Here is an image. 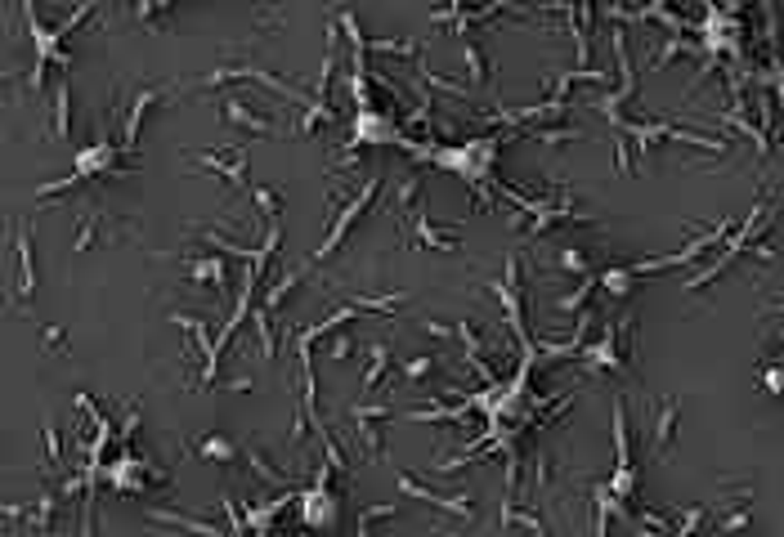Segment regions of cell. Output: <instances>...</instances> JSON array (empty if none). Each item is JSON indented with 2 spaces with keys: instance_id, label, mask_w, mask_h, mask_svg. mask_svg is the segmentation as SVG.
Returning <instances> with one entry per match:
<instances>
[{
  "instance_id": "cell-7",
  "label": "cell",
  "mask_w": 784,
  "mask_h": 537,
  "mask_svg": "<svg viewBox=\"0 0 784 537\" xmlns=\"http://www.w3.org/2000/svg\"><path fill=\"white\" fill-rule=\"evenodd\" d=\"M193 161H202L207 170L225 175L234 188H252V184H247V152H243V148H234L229 157H220V152H193Z\"/></svg>"
},
{
  "instance_id": "cell-5",
  "label": "cell",
  "mask_w": 784,
  "mask_h": 537,
  "mask_svg": "<svg viewBox=\"0 0 784 537\" xmlns=\"http://www.w3.org/2000/svg\"><path fill=\"white\" fill-rule=\"evenodd\" d=\"M403 233H408V242H417V247H426V251H444V256H453V251H457V233H453V229H435L426 211H421V215H412Z\"/></svg>"
},
{
  "instance_id": "cell-14",
  "label": "cell",
  "mask_w": 784,
  "mask_h": 537,
  "mask_svg": "<svg viewBox=\"0 0 784 537\" xmlns=\"http://www.w3.org/2000/svg\"><path fill=\"white\" fill-rule=\"evenodd\" d=\"M462 63H466V81L471 86H484L489 81V54L475 36H462Z\"/></svg>"
},
{
  "instance_id": "cell-29",
  "label": "cell",
  "mask_w": 784,
  "mask_h": 537,
  "mask_svg": "<svg viewBox=\"0 0 784 537\" xmlns=\"http://www.w3.org/2000/svg\"><path fill=\"white\" fill-rule=\"evenodd\" d=\"M421 332H430V336H457V323H444V318H421Z\"/></svg>"
},
{
  "instance_id": "cell-3",
  "label": "cell",
  "mask_w": 784,
  "mask_h": 537,
  "mask_svg": "<svg viewBox=\"0 0 784 537\" xmlns=\"http://www.w3.org/2000/svg\"><path fill=\"white\" fill-rule=\"evenodd\" d=\"M391 421V407L386 403H355L350 407V425H355V443L368 452V457H386V443H382V425Z\"/></svg>"
},
{
  "instance_id": "cell-17",
  "label": "cell",
  "mask_w": 784,
  "mask_h": 537,
  "mask_svg": "<svg viewBox=\"0 0 784 537\" xmlns=\"http://www.w3.org/2000/svg\"><path fill=\"white\" fill-rule=\"evenodd\" d=\"M252 202H256L261 220H269V224H278V220H282V206H287V197H282L278 188H264V184H252Z\"/></svg>"
},
{
  "instance_id": "cell-15",
  "label": "cell",
  "mask_w": 784,
  "mask_h": 537,
  "mask_svg": "<svg viewBox=\"0 0 784 537\" xmlns=\"http://www.w3.org/2000/svg\"><path fill=\"white\" fill-rule=\"evenodd\" d=\"M386 372H391V341H373V345H368V372H364V390H377Z\"/></svg>"
},
{
  "instance_id": "cell-23",
  "label": "cell",
  "mask_w": 784,
  "mask_h": 537,
  "mask_svg": "<svg viewBox=\"0 0 784 537\" xmlns=\"http://www.w3.org/2000/svg\"><path fill=\"white\" fill-rule=\"evenodd\" d=\"M556 265L569 268V273H583V278H592V260L583 256V247H565V251L556 256Z\"/></svg>"
},
{
  "instance_id": "cell-22",
  "label": "cell",
  "mask_w": 784,
  "mask_h": 537,
  "mask_svg": "<svg viewBox=\"0 0 784 537\" xmlns=\"http://www.w3.org/2000/svg\"><path fill=\"white\" fill-rule=\"evenodd\" d=\"M68 108H72V99H68V81H59V86H54V134H68V126H72Z\"/></svg>"
},
{
  "instance_id": "cell-12",
  "label": "cell",
  "mask_w": 784,
  "mask_h": 537,
  "mask_svg": "<svg viewBox=\"0 0 784 537\" xmlns=\"http://www.w3.org/2000/svg\"><path fill=\"white\" fill-rule=\"evenodd\" d=\"M23 520H27V529H36V533H54V529H59V497H54V493H41V497L23 511Z\"/></svg>"
},
{
  "instance_id": "cell-25",
  "label": "cell",
  "mask_w": 784,
  "mask_h": 537,
  "mask_svg": "<svg viewBox=\"0 0 784 537\" xmlns=\"http://www.w3.org/2000/svg\"><path fill=\"white\" fill-rule=\"evenodd\" d=\"M435 363H439V359H430V354H417V359H408V363H403L399 372H403L408 381H421V377H430V372H435Z\"/></svg>"
},
{
  "instance_id": "cell-26",
  "label": "cell",
  "mask_w": 784,
  "mask_h": 537,
  "mask_svg": "<svg viewBox=\"0 0 784 537\" xmlns=\"http://www.w3.org/2000/svg\"><path fill=\"white\" fill-rule=\"evenodd\" d=\"M131 18H134V23H148V27H157V23L166 18V5H157V0H148V5H134Z\"/></svg>"
},
{
  "instance_id": "cell-10",
  "label": "cell",
  "mask_w": 784,
  "mask_h": 537,
  "mask_svg": "<svg viewBox=\"0 0 784 537\" xmlns=\"http://www.w3.org/2000/svg\"><path fill=\"white\" fill-rule=\"evenodd\" d=\"M180 268H184L193 282H211L216 291H225V282H229V268H225L220 256H184Z\"/></svg>"
},
{
  "instance_id": "cell-18",
  "label": "cell",
  "mask_w": 784,
  "mask_h": 537,
  "mask_svg": "<svg viewBox=\"0 0 784 537\" xmlns=\"http://www.w3.org/2000/svg\"><path fill=\"white\" fill-rule=\"evenodd\" d=\"M592 291H596V273H592V278H583V282H578L569 296H560V300H556V309H560V314H583V305L592 300Z\"/></svg>"
},
{
  "instance_id": "cell-16",
  "label": "cell",
  "mask_w": 784,
  "mask_h": 537,
  "mask_svg": "<svg viewBox=\"0 0 784 537\" xmlns=\"http://www.w3.org/2000/svg\"><path fill=\"white\" fill-rule=\"evenodd\" d=\"M243 457H247V466L256 470V479H264L269 488H287V484H291L282 470H273V466H269V457L261 452V443H243Z\"/></svg>"
},
{
  "instance_id": "cell-30",
  "label": "cell",
  "mask_w": 784,
  "mask_h": 537,
  "mask_svg": "<svg viewBox=\"0 0 784 537\" xmlns=\"http://www.w3.org/2000/svg\"><path fill=\"white\" fill-rule=\"evenodd\" d=\"M350 354H355V336H337V341H332V350H327V359H337V363H341V359H350Z\"/></svg>"
},
{
  "instance_id": "cell-2",
  "label": "cell",
  "mask_w": 784,
  "mask_h": 537,
  "mask_svg": "<svg viewBox=\"0 0 784 537\" xmlns=\"http://www.w3.org/2000/svg\"><path fill=\"white\" fill-rule=\"evenodd\" d=\"M524 260L521 256H507V268H503V282H489V291L498 296V305L507 309V327L516 332V341L524 345V359L533 363V341L524 332Z\"/></svg>"
},
{
  "instance_id": "cell-1",
  "label": "cell",
  "mask_w": 784,
  "mask_h": 537,
  "mask_svg": "<svg viewBox=\"0 0 784 537\" xmlns=\"http://www.w3.org/2000/svg\"><path fill=\"white\" fill-rule=\"evenodd\" d=\"M632 309H623L610 327H605V336L587 350V368H605V372H614V377H628L632 372Z\"/></svg>"
},
{
  "instance_id": "cell-11",
  "label": "cell",
  "mask_w": 784,
  "mask_h": 537,
  "mask_svg": "<svg viewBox=\"0 0 784 537\" xmlns=\"http://www.w3.org/2000/svg\"><path fill=\"white\" fill-rule=\"evenodd\" d=\"M189 448L202 452V457H211V461H220V466H234V457L243 452V448H238L234 439H225V434H193Z\"/></svg>"
},
{
  "instance_id": "cell-4",
  "label": "cell",
  "mask_w": 784,
  "mask_h": 537,
  "mask_svg": "<svg viewBox=\"0 0 784 537\" xmlns=\"http://www.w3.org/2000/svg\"><path fill=\"white\" fill-rule=\"evenodd\" d=\"M399 475V488L408 493V497H417V502H426V506H439V511H448V515H457L462 524H471L475 520V502H471V493H453V497H439V493H430V488H421L408 470H394Z\"/></svg>"
},
{
  "instance_id": "cell-9",
  "label": "cell",
  "mask_w": 784,
  "mask_h": 537,
  "mask_svg": "<svg viewBox=\"0 0 784 537\" xmlns=\"http://www.w3.org/2000/svg\"><path fill=\"white\" fill-rule=\"evenodd\" d=\"M677 425H681V399L677 395H668V399L654 403V452H668V443H672V434H677Z\"/></svg>"
},
{
  "instance_id": "cell-6",
  "label": "cell",
  "mask_w": 784,
  "mask_h": 537,
  "mask_svg": "<svg viewBox=\"0 0 784 537\" xmlns=\"http://www.w3.org/2000/svg\"><path fill=\"white\" fill-rule=\"evenodd\" d=\"M161 95H166V86H143V90H134L131 95V108H126V122H122V152H131L134 148V139H139V126H143L148 108H152Z\"/></svg>"
},
{
  "instance_id": "cell-20",
  "label": "cell",
  "mask_w": 784,
  "mask_h": 537,
  "mask_svg": "<svg viewBox=\"0 0 784 537\" xmlns=\"http://www.w3.org/2000/svg\"><path fill=\"white\" fill-rule=\"evenodd\" d=\"M704 524H708V506H686V511H681V524H672L668 537H695Z\"/></svg>"
},
{
  "instance_id": "cell-8",
  "label": "cell",
  "mask_w": 784,
  "mask_h": 537,
  "mask_svg": "<svg viewBox=\"0 0 784 537\" xmlns=\"http://www.w3.org/2000/svg\"><path fill=\"white\" fill-rule=\"evenodd\" d=\"M225 122L243 126L247 134H261V139H264V134H273V131H278V122H273V117L256 113V108H252V104H243L238 95H229V99H225Z\"/></svg>"
},
{
  "instance_id": "cell-27",
  "label": "cell",
  "mask_w": 784,
  "mask_h": 537,
  "mask_svg": "<svg viewBox=\"0 0 784 537\" xmlns=\"http://www.w3.org/2000/svg\"><path fill=\"white\" fill-rule=\"evenodd\" d=\"M386 515H394V506H368V511H359V537H373V524L386 520Z\"/></svg>"
},
{
  "instance_id": "cell-13",
  "label": "cell",
  "mask_w": 784,
  "mask_h": 537,
  "mask_svg": "<svg viewBox=\"0 0 784 537\" xmlns=\"http://www.w3.org/2000/svg\"><path fill=\"white\" fill-rule=\"evenodd\" d=\"M18 265H23V278H18V296H23V305L36 296V260H32V229L23 224L18 229Z\"/></svg>"
},
{
  "instance_id": "cell-21",
  "label": "cell",
  "mask_w": 784,
  "mask_h": 537,
  "mask_svg": "<svg viewBox=\"0 0 784 537\" xmlns=\"http://www.w3.org/2000/svg\"><path fill=\"white\" fill-rule=\"evenodd\" d=\"M632 529H641V533H659V537H668V533H672V520H668L663 511H650V506H641V515H632Z\"/></svg>"
},
{
  "instance_id": "cell-19",
  "label": "cell",
  "mask_w": 784,
  "mask_h": 537,
  "mask_svg": "<svg viewBox=\"0 0 784 537\" xmlns=\"http://www.w3.org/2000/svg\"><path fill=\"white\" fill-rule=\"evenodd\" d=\"M252 323H256V336H261V354H264V359H278V336H273V318H269V305H261V309L252 314Z\"/></svg>"
},
{
  "instance_id": "cell-31",
  "label": "cell",
  "mask_w": 784,
  "mask_h": 537,
  "mask_svg": "<svg viewBox=\"0 0 784 537\" xmlns=\"http://www.w3.org/2000/svg\"><path fill=\"white\" fill-rule=\"evenodd\" d=\"M291 537H309V533H291Z\"/></svg>"
},
{
  "instance_id": "cell-24",
  "label": "cell",
  "mask_w": 784,
  "mask_h": 537,
  "mask_svg": "<svg viewBox=\"0 0 784 537\" xmlns=\"http://www.w3.org/2000/svg\"><path fill=\"white\" fill-rule=\"evenodd\" d=\"M45 457H50V470L63 466V434H59L54 421H45Z\"/></svg>"
},
{
  "instance_id": "cell-28",
  "label": "cell",
  "mask_w": 784,
  "mask_h": 537,
  "mask_svg": "<svg viewBox=\"0 0 784 537\" xmlns=\"http://www.w3.org/2000/svg\"><path fill=\"white\" fill-rule=\"evenodd\" d=\"M41 341H45L50 350H59V354H68V350H72V341H68V336H63V327H54V323H45V327H41Z\"/></svg>"
}]
</instances>
